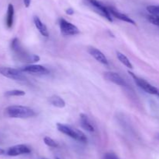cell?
<instances>
[{
  "mask_svg": "<svg viewBox=\"0 0 159 159\" xmlns=\"http://www.w3.org/2000/svg\"><path fill=\"white\" fill-rule=\"evenodd\" d=\"M6 114L10 118H27L36 115L34 109L23 105L9 106L6 108Z\"/></svg>",
  "mask_w": 159,
  "mask_h": 159,
  "instance_id": "cell-1",
  "label": "cell"
},
{
  "mask_svg": "<svg viewBox=\"0 0 159 159\" xmlns=\"http://www.w3.org/2000/svg\"><path fill=\"white\" fill-rule=\"evenodd\" d=\"M11 48H12V51L18 56L19 59L23 61V62H28V63H34V62H37L40 61V58L37 55L27 54V52L25 51L24 48L22 47L18 38H14L12 41Z\"/></svg>",
  "mask_w": 159,
  "mask_h": 159,
  "instance_id": "cell-2",
  "label": "cell"
},
{
  "mask_svg": "<svg viewBox=\"0 0 159 159\" xmlns=\"http://www.w3.org/2000/svg\"><path fill=\"white\" fill-rule=\"evenodd\" d=\"M57 128L61 132L68 136L77 141L82 142V143L87 142V137L85 134L79 129L71 127V126L62 124V123H57Z\"/></svg>",
  "mask_w": 159,
  "mask_h": 159,
  "instance_id": "cell-3",
  "label": "cell"
},
{
  "mask_svg": "<svg viewBox=\"0 0 159 159\" xmlns=\"http://www.w3.org/2000/svg\"><path fill=\"white\" fill-rule=\"evenodd\" d=\"M85 4L89 6L94 12L98 13L99 15L102 16V17L107 19L108 21L113 22V19L111 17L108 7H106L102 2L98 0H84Z\"/></svg>",
  "mask_w": 159,
  "mask_h": 159,
  "instance_id": "cell-4",
  "label": "cell"
},
{
  "mask_svg": "<svg viewBox=\"0 0 159 159\" xmlns=\"http://www.w3.org/2000/svg\"><path fill=\"white\" fill-rule=\"evenodd\" d=\"M129 74L133 77V79L134 80L135 83L137 84V85L140 87V88L142 89L143 90L146 92L148 94H150L152 95H157V96H159V90L157 89L156 87L152 86L150 83H148V81H146L145 80L142 79V78L138 77V76L134 74L132 72H128Z\"/></svg>",
  "mask_w": 159,
  "mask_h": 159,
  "instance_id": "cell-5",
  "label": "cell"
},
{
  "mask_svg": "<svg viewBox=\"0 0 159 159\" xmlns=\"http://www.w3.org/2000/svg\"><path fill=\"white\" fill-rule=\"evenodd\" d=\"M59 26L61 32L65 36H73L80 33L79 28L75 25L67 21L64 18H61L59 20Z\"/></svg>",
  "mask_w": 159,
  "mask_h": 159,
  "instance_id": "cell-6",
  "label": "cell"
},
{
  "mask_svg": "<svg viewBox=\"0 0 159 159\" xmlns=\"http://www.w3.org/2000/svg\"><path fill=\"white\" fill-rule=\"evenodd\" d=\"M0 73L6 77L15 80H26V77L23 74V72L21 70H16V69L9 68V67H1Z\"/></svg>",
  "mask_w": 159,
  "mask_h": 159,
  "instance_id": "cell-7",
  "label": "cell"
},
{
  "mask_svg": "<svg viewBox=\"0 0 159 159\" xmlns=\"http://www.w3.org/2000/svg\"><path fill=\"white\" fill-rule=\"evenodd\" d=\"M20 70H21L23 73L25 72V73H34V74L47 75L50 73V71L46 68V67L43 66V65H34V64L25 65L23 68L20 69Z\"/></svg>",
  "mask_w": 159,
  "mask_h": 159,
  "instance_id": "cell-8",
  "label": "cell"
},
{
  "mask_svg": "<svg viewBox=\"0 0 159 159\" xmlns=\"http://www.w3.org/2000/svg\"><path fill=\"white\" fill-rule=\"evenodd\" d=\"M31 152L30 148L25 144H18L9 147L6 151L9 156H18L21 154H29Z\"/></svg>",
  "mask_w": 159,
  "mask_h": 159,
  "instance_id": "cell-9",
  "label": "cell"
},
{
  "mask_svg": "<svg viewBox=\"0 0 159 159\" xmlns=\"http://www.w3.org/2000/svg\"><path fill=\"white\" fill-rule=\"evenodd\" d=\"M104 77L108 81L113 83V84H116V85L122 86V87L127 85L125 80L121 77L120 75H119L116 73H114V72H106L104 73Z\"/></svg>",
  "mask_w": 159,
  "mask_h": 159,
  "instance_id": "cell-10",
  "label": "cell"
},
{
  "mask_svg": "<svg viewBox=\"0 0 159 159\" xmlns=\"http://www.w3.org/2000/svg\"><path fill=\"white\" fill-rule=\"evenodd\" d=\"M88 52L96 60H97L98 62H100V63L106 65H107L109 64L108 59L106 57L105 55H104L102 51H99V49H97L96 48H94V47H89V48H88Z\"/></svg>",
  "mask_w": 159,
  "mask_h": 159,
  "instance_id": "cell-11",
  "label": "cell"
},
{
  "mask_svg": "<svg viewBox=\"0 0 159 159\" xmlns=\"http://www.w3.org/2000/svg\"><path fill=\"white\" fill-rule=\"evenodd\" d=\"M108 9H109V11H110V14H111V16L116 17V19H119V20H122V21L127 22V23H131V24L133 25H136V23H135L134 20H132L130 17H129L128 16L126 15V14L122 13V12L116 10V9H114V8L113 7H109Z\"/></svg>",
  "mask_w": 159,
  "mask_h": 159,
  "instance_id": "cell-12",
  "label": "cell"
},
{
  "mask_svg": "<svg viewBox=\"0 0 159 159\" xmlns=\"http://www.w3.org/2000/svg\"><path fill=\"white\" fill-rule=\"evenodd\" d=\"M80 124L81 126L88 132H93L96 130L94 124L92 123L90 118L85 114H81L80 115Z\"/></svg>",
  "mask_w": 159,
  "mask_h": 159,
  "instance_id": "cell-13",
  "label": "cell"
},
{
  "mask_svg": "<svg viewBox=\"0 0 159 159\" xmlns=\"http://www.w3.org/2000/svg\"><path fill=\"white\" fill-rule=\"evenodd\" d=\"M34 22L35 26L37 27V29L38 30L39 32L41 34L42 36L43 37H48L49 36V33H48V28H47L46 25L43 23V22L40 20V19L38 17H34Z\"/></svg>",
  "mask_w": 159,
  "mask_h": 159,
  "instance_id": "cell-14",
  "label": "cell"
},
{
  "mask_svg": "<svg viewBox=\"0 0 159 159\" xmlns=\"http://www.w3.org/2000/svg\"><path fill=\"white\" fill-rule=\"evenodd\" d=\"M14 20V7L12 4H9L7 8V14H6V23L8 28H11L13 24Z\"/></svg>",
  "mask_w": 159,
  "mask_h": 159,
  "instance_id": "cell-15",
  "label": "cell"
},
{
  "mask_svg": "<svg viewBox=\"0 0 159 159\" xmlns=\"http://www.w3.org/2000/svg\"><path fill=\"white\" fill-rule=\"evenodd\" d=\"M49 102L53 106H55L57 108H64L65 106V101L58 95H52L50 97Z\"/></svg>",
  "mask_w": 159,
  "mask_h": 159,
  "instance_id": "cell-16",
  "label": "cell"
},
{
  "mask_svg": "<svg viewBox=\"0 0 159 159\" xmlns=\"http://www.w3.org/2000/svg\"><path fill=\"white\" fill-rule=\"evenodd\" d=\"M116 56H117V59H119L120 62L122 64H124L125 66H127L129 69H133V65H132L130 61L129 60V59L125 55L120 52V51H116Z\"/></svg>",
  "mask_w": 159,
  "mask_h": 159,
  "instance_id": "cell-17",
  "label": "cell"
},
{
  "mask_svg": "<svg viewBox=\"0 0 159 159\" xmlns=\"http://www.w3.org/2000/svg\"><path fill=\"white\" fill-rule=\"evenodd\" d=\"M25 91L22 90H12L6 91L5 93V95L6 97H12V96H23L25 95Z\"/></svg>",
  "mask_w": 159,
  "mask_h": 159,
  "instance_id": "cell-18",
  "label": "cell"
},
{
  "mask_svg": "<svg viewBox=\"0 0 159 159\" xmlns=\"http://www.w3.org/2000/svg\"><path fill=\"white\" fill-rule=\"evenodd\" d=\"M43 142H44V143L47 146L51 147H58V143L49 137H45L43 138Z\"/></svg>",
  "mask_w": 159,
  "mask_h": 159,
  "instance_id": "cell-19",
  "label": "cell"
},
{
  "mask_svg": "<svg viewBox=\"0 0 159 159\" xmlns=\"http://www.w3.org/2000/svg\"><path fill=\"white\" fill-rule=\"evenodd\" d=\"M148 20L152 24L159 26V15H150L148 17Z\"/></svg>",
  "mask_w": 159,
  "mask_h": 159,
  "instance_id": "cell-20",
  "label": "cell"
},
{
  "mask_svg": "<svg viewBox=\"0 0 159 159\" xmlns=\"http://www.w3.org/2000/svg\"><path fill=\"white\" fill-rule=\"evenodd\" d=\"M147 10L151 15H159V6H149L147 7Z\"/></svg>",
  "mask_w": 159,
  "mask_h": 159,
  "instance_id": "cell-21",
  "label": "cell"
},
{
  "mask_svg": "<svg viewBox=\"0 0 159 159\" xmlns=\"http://www.w3.org/2000/svg\"><path fill=\"white\" fill-rule=\"evenodd\" d=\"M102 159H120L115 153L107 152L103 155Z\"/></svg>",
  "mask_w": 159,
  "mask_h": 159,
  "instance_id": "cell-22",
  "label": "cell"
},
{
  "mask_svg": "<svg viewBox=\"0 0 159 159\" xmlns=\"http://www.w3.org/2000/svg\"><path fill=\"white\" fill-rule=\"evenodd\" d=\"M23 2H24L25 6H26V8H28L30 6V5L31 0H23Z\"/></svg>",
  "mask_w": 159,
  "mask_h": 159,
  "instance_id": "cell-23",
  "label": "cell"
},
{
  "mask_svg": "<svg viewBox=\"0 0 159 159\" xmlns=\"http://www.w3.org/2000/svg\"><path fill=\"white\" fill-rule=\"evenodd\" d=\"M66 13L68 14V15H72V14H74V10L71 8H69L66 10Z\"/></svg>",
  "mask_w": 159,
  "mask_h": 159,
  "instance_id": "cell-24",
  "label": "cell"
},
{
  "mask_svg": "<svg viewBox=\"0 0 159 159\" xmlns=\"http://www.w3.org/2000/svg\"><path fill=\"white\" fill-rule=\"evenodd\" d=\"M5 153V151L3 149H2V148H0V155H2V154H3Z\"/></svg>",
  "mask_w": 159,
  "mask_h": 159,
  "instance_id": "cell-25",
  "label": "cell"
},
{
  "mask_svg": "<svg viewBox=\"0 0 159 159\" xmlns=\"http://www.w3.org/2000/svg\"><path fill=\"white\" fill-rule=\"evenodd\" d=\"M156 137H157V139H158V140H159V132H158V134H157Z\"/></svg>",
  "mask_w": 159,
  "mask_h": 159,
  "instance_id": "cell-26",
  "label": "cell"
},
{
  "mask_svg": "<svg viewBox=\"0 0 159 159\" xmlns=\"http://www.w3.org/2000/svg\"><path fill=\"white\" fill-rule=\"evenodd\" d=\"M55 159H60V158H58V157H56V158Z\"/></svg>",
  "mask_w": 159,
  "mask_h": 159,
  "instance_id": "cell-27",
  "label": "cell"
},
{
  "mask_svg": "<svg viewBox=\"0 0 159 159\" xmlns=\"http://www.w3.org/2000/svg\"><path fill=\"white\" fill-rule=\"evenodd\" d=\"M41 159H48V158H41Z\"/></svg>",
  "mask_w": 159,
  "mask_h": 159,
  "instance_id": "cell-28",
  "label": "cell"
}]
</instances>
